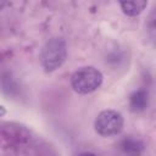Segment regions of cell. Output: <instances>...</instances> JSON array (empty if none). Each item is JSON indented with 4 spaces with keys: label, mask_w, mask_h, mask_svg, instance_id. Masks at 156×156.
I'll use <instances>...</instances> for the list:
<instances>
[{
    "label": "cell",
    "mask_w": 156,
    "mask_h": 156,
    "mask_svg": "<svg viewBox=\"0 0 156 156\" xmlns=\"http://www.w3.org/2000/svg\"><path fill=\"white\" fill-rule=\"evenodd\" d=\"M40 63L45 72H52L60 68L67 58V46L62 38L49 39L40 51Z\"/></svg>",
    "instance_id": "cell-1"
},
{
    "label": "cell",
    "mask_w": 156,
    "mask_h": 156,
    "mask_svg": "<svg viewBox=\"0 0 156 156\" xmlns=\"http://www.w3.org/2000/svg\"><path fill=\"white\" fill-rule=\"evenodd\" d=\"M122 12L128 17L139 16L147 5V0H118Z\"/></svg>",
    "instance_id": "cell-4"
},
{
    "label": "cell",
    "mask_w": 156,
    "mask_h": 156,
    "mask_svg": "<svg viewBox=\"0 0 156 156\" xmlns=\"http://www.w3.org/2000/svg\"><path fill=\"white\" fill-rule=\"evenodd\" d=\"M123 117L118 111L104 110L94 121L95 132L101 136H112L121 133L123 129Z\"/></svg>",
    "instance_id": "cell-3"
},
{
    "label": "cell",
    "mask_w": 156,
    "mask_h": 156,
    "mask_svg": "<svg viewBox=\"0 0 156 156\" xmlns=\"http://www.w3.org/2000/svg\"><path fill=\"white\" fill-rule=\"evenodd\" d=\"M102 73L98 68L93 66H85L73 72L71 76V85L76 93L85 95L99 89L102 84Z\"/></svg>",
    "instance_id": "cell-2"
},
{
    "label": "cell",
    "mask_w": 156,
    "mask_h": 156,
    "mask_svg": "<svg viewBox=\"0 0 156 156\" xmlns=\"http://www.w3.org/2000/svg\"><path fill=\"white\" fill-rule=\"evenodd\" d=\"M5 113H6V108L2 105H0V117H2Z\"/></svg>",
    "instance_id": "cell-7"
},
{
    "label": "cell",
    "mask_w": 156,
    "mask_h": 156,
    "mask_svg": "<svg viewBox=\"0 0 156 156\" xmlns=\"http://www.w3.org/2000/svg\"><path fill=\"white\" fill-rule=\"evenodd\" d=\"M122 149L126 152L139 154L141 151V144L136 140H133V139H126L122 141Z\"/></svg>",
    "instance_id": "cell-6"
},
{
    "label": "cell",
    "mask_w": 156,
    "mask_h": 156,
    "mask_svg": "<svg viewBox=\"0 0 156 156\" xmlns=\"http://www.w3.org/2000/svg\"><path fill=\"white\" fill-rule=\"evenodd\" d=\"M7 4V0H0V11L5 7V5Z\"/></svg>",
    "instance_id": "cell-8"
},
{
    "label": "cell",
    "mask_w": 156,
    "mask_h": 156,
    "mask_svg": "<svg viewBox=\"0 0 156 156\" xmlns=\"http://www.w3.org/2000/svg\"><path fill=\"white\" fill-rule=\"evenodd\" d=\"M129 105L132 111H143L147 105V93L143 89L135 90L129 99Z\"/></svg>",
    "instance_id": "cell-5"
}]
</instances>
